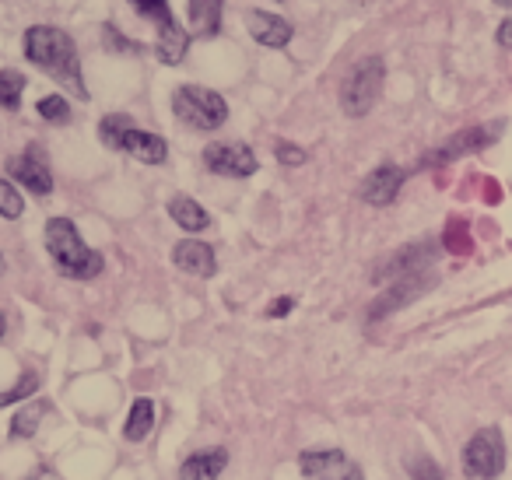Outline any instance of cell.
Wrapping results in <instances>:
<instances>
[{"label":"cell","instance_id":"6da1fadb","mask_svg":"<svg viewBox=\"0 0 512 480\" xmlns=\"http://www.w3.org/2000/svg\"><path fill=\"white\" fill-rule=\"evenodd\" d=\"M25 57L36 67H43L46 74L60 81L67 92H74L81 102L88 99L85 78H81V60H78V46L67 36L64 29H53V25H32L25 32Z\"/></svg>","mask_w":512,"mask_h":480},{"label":"cell","instance_id":"7a4b0ae2","mask_svg":"<svg viewBox=\"0 0 512 480\" xmlns=\"http://www.w3.org/2000/svg\"><path fill=\"white\" fill-rule=\"evenodd\" d=\"M46 249H50L60 274L74 277V281H92V277H99L102 267H106L102 253H95V249H88L85 242H81V235L71 218L46 221Z\"/></svg>","mask_w":512,"mask_h":480},{"label":"cell","instance_id":"3957f363","mask_svg":"<svg viewBox=\"0 0 512 480\" xmlns=\"http://www.w3.org/2000/svg\"><path fill=\"white\" fill-rule=\"evenodd\" d=\"M383 81H386V67L379 57H365L358 60L355 67L348 71L341 85V106L348 116H365L372 106L379 102V92H383Z\"/></svg>","mask_w":512,"mask_h":480},{"label":"cell","instance_id":"277c9868","mask_svg":"<svg viewBox=\"0 0 512 480\" xmlns=\"http://www.w3.org/2000/svg\"><path fill=\"white\" fill-rule=\"evenodd\" d=\"M172 113L193 130H218L228 120V102L218 92L200 85H183L172 95Z\"/></svg>","mask_w":512,"mask_h":480},{"label":"cell","instance_id":"5b68a950","mask_svg":"<svg viewBox=\"0 0 512 480\" xmlns=\"http://www.w3.org/2000/svg\"><path fill=\"white\" fill-rule=\"evenodd\" d=\"M463 470L470 480H495L505 470V442L498 428H481L463 449Z\"/></svg>","mask_w":512,"mask_h":480},{"label":"cell","instance_id":"8992f818","mask_svg":"<svg viewBox=\"0 0 512 480\" xmlns=\"http://www.w3.org/2000/svg\"><path fill=\"white\" fill-rule=\"evenodd\" d=\"M204 165L218 176H232V179H246L253 176L260 165H256L253 148L232 141V144H207L204 148Z\"/></svg>","mask_w":512,"mask_h":480},{"label":"cell","instance_id":"52a82bcc","mask_svg":"<svg viewBox=\"0 0 512 480\" xmlns=\"http://www.w3.org/2000/svg\"><path fill=\"white\" fill-rule=\"evenodd\" d=\"M8 172L18 179V183L25 186V190L39 193V197H46V193L53 190V172H50V162H46L43 148H25L22 155H15L8 162Z\"/></svg>","mask_w":512,"mask_h":480},{"label":"cell","instance_id":"ba28073f","mask_svg":"<svg viewBox=\"0 0 512 480\" xmlns=\"http://www.w3.org/2000/svg\"><path fill=\"white\" fill-rule=\"evenodd\" d=\"M302 473L313 480H365L362 477V466L351 463L344 452H306L302 456Z\"/></svg>","mask_w":512,"mask_h":480},{"label":"cell","instance_id":"9c48e42d","mask_svg":"<svg viewBox=\"0 0 512 480\" xmlns=\"http://www.w3.org/2000/svg\"><path fill=\"white\" fill-rule=\"evenodd\" d=\"M400 186H404V169L397 165H379L376 172H369L362 183V200L372 207H386L397 200Z\"/></svg>","mask_w":512,"mask_h":480},{"label":"cell","instance_id":"30bf717a","mask_svg":"<svg viewBox=\"0 0 512 480\" xmlns=\"http://www.w3.org/2000/svg\"><path fill=\"white\" fill-rule=\"evenodd\" d=\"M246 29H249V36L260 46H267V50H281V46L292 43V25H288L285 18L271 15V11H249Z\"/></svg>","mask_w":512,"mask_h":480},{"label":"cell","instance_id":"8fae6325","mask_svg":"<svg viewBox=\"0 0 512 480\" xmlns=\"http://www.w3.org/2000/svg\"><path fill=\"white\" fill-rule=\"evenodd\" d=\"M172 263H176L183 274H193V277H214L218 270V260H214V249L207 242H197V239H186L172 249Z\"/></svg>","mask_w":512,"mask_h":480},{"label":"cell","instance_id":"7c38bea8","mask_svg":"<svg viewBox=\"0 0 512 480\" xmlns=\"http://www.w3.org/2000/svg\"><path fill=\"white\" fill-rule=\"evenodd\" d=\"M498 137V127H470L463 134H456L453 141H446L439 151H435L428 162H449V158H460V155H470V151H481L488 148L491 141Z\"/></svg>","mask_w":512,"mask_h":480},{"label":"cell","instance_id":"4fadbf2b","mask_svg":"<svg viewBox=\"0 0 512 480\" xmlns=\"http://www.w3.org/2000/svg\"><path fill=\"white\" fill-rule=\"evenodd\" d=\"M120 151L134 155L137 162H144V165H162L165 158H169V144H165L162 137L148 134V130H137V127L127 130V137H123Z\"/></svg>","mask_w":512,"mask_h":480},{"label":"cell","instance_id":"5bb4252c","mask_svg":"<svg viewBox=\"0 0 512 480\" xmlns=\"http://www.w3.org/2000/svg\"><path fill=\"white\" fill-rule=\"evenodd\" d=\"M221 11H225V0H186V15H190L193 36H200V39L218 36Z\"/></svg>","mask_w":512,"mask_h":480},{"label":"cell","instance_id":"9a60e30c","mask_svg":"<svg viewBox=\"0 0 512 480\" xmlns=\"http://www.w3.org/2000/svg\"><path fill=\"white\" fill-rule=\"evenodd\" d=\"M228 466V452L225 449H204L193 452L183 466H179V477L183 480H218Z\"/></svg>","mask_w":512,"mask_h":480},{"label":"cell","instance_id":"2e32d148","mask_svg":"<svg viewBox=\"0 0 512 480\" xmlns=\"http://www.w3.org/2000/svg\"><path fill=\"white\" fill-rule=\"evenodd\" d=\"M432 253H435V249L428 246V242H418V246H407L404 253H397L390 263H383V267L376 270V281H386V277H400V274L411 277L414 270L421 267V263L432 260Z\"/></svg>","mask_w":512,"mask_h":480},{"label":"cell","instance_id":"e0dca14e","mask_svg":"<svg viewBox=\"0 0 512 480\" xmlns=\"http://www.w3.org/2000/svg\"><path fill=\"white\" fill-rule=\"evenodd\" d=\"M432 284V277H418V274H411L404 284H397L393 291H386L383 298H379L376 305H372V319H379V316H386V312H393V309H400L404 302H411L414 295H421V291Z\"/></svg>","mask_w":512,"mask_h":480},{"label":"cell","instance_id":"ac0fdd59","mask_svg":"<svg viewBox=\"0 0 512 480\" xmlns=\"http://www.w3.org/2000/svg\"><path fill=\"white\" fill-rule=\"evenodd\" d=\"M169 214L179 228H186V232H204V228L211 225V214H207L193 197H172Z\"/></svg>","mask_w":512,"mask_h":480},{"label":"cell","instance_id":"d6986e66","mask_svg":"<svg viewBox=\"0 0 512 480\" xmlns=\"http://www.w3.org/2000/svg\"><path fill=\"white\" fill-rule=\"evenodd\" d=\"M186 46H190V36H186V32L172 22V25H165V29H158L155 57L162 60V64L172 67V64H179V60L186 57Z\"/></svg>","mask_w":512,"mask_h":480},{"label":"cell","instance_id":"ffe728a7","mask_svg":"<svg viewBox=\"0 0 512 480\" xmlns=\"http://www.w3.org/2000/svg\"><path fill=\"white\" fill-rule=\"evenodd\" d=\"M151 424H155V403L151 400H137L134 407H130V417H127V431L123 435L130 438V442H141V438H148Z\"/></svg>","mask_w":512,"mask_h":480},{"label":"cell","instance_id":"44dd1931","mask_svg":"<svg viewBox=\"0 0 512 480\" xmlns=\"http://www.w3.org/2000/svg\"><path fill=\"white\" fill-rule=\"evenodd\" d=\"M46 410H50V403H46V400H32L29 407H25L22 414L15 417V424H11V435H15V438L36 435V424L46 417Z\"/></svg>","mask_w":512,"mask_h":480},{"label":"cell","instance_id":"7402d4cb","mask_svg":"<svg viewBox=\"0 0 512 480\" xmlns=\"http://www.w3.org/2000/svg\"><path fill=\"white\" fill-rule=\"evenodd\" d=\"M130 8H137V15L148 18L151 25H158V29H165V25H172L176 18H172V8L169 0H127Z\"/></svg>","mask_w":512,"mask_h":480},{"label":"cell","instance_id":"603a6c76","mask_svg":"<svg viewBox=\"0 0 512 480\" xmlns=\"http://www.w3.org/2000/svg\"><path fill=\"white\" fill-rule=\"evenodd\" d=\"M25 92V74L18 71H0V106L4 109H18Z\"/></svg>","mask_w":512,"mask_h":480},{"label":"cell","instance_id":"cb8c5ba5","mask_svg":"<svg viewBox=\"0 0 512 480\" xmlns=\"http://www.w3.org/2000/svg\"><path fill=\"white\" fill-rule=\"evenodd\" d=\"M134 127V123H130V116H106V120L99 123V137H102V144H106V148H116L120 151V144H123V137H127V130Z\"/></svg>","mask_w":512,"mask_h":480},{"label":"cell","instance_id":"d4e9b609","mask_svg":"<svg viewBox=\"0 0 512 480\" xmlns=\"http://www.w3.org/2000/svg\"><path fill=\"white\" fill-rule=\"evenodd\" d=\"M22 211H25V200H22V193L15 190V186L8 183V179H0V218H22Z\"/></svg>","mask_w":512,"mask_h":480},{"label":"cell","instance_id":"484cf974","mask_svg":"<svg viewBox=\"0 0 512 480\" xmlns=\"http://www.w3.org/2000/svg\"><path fill=\"white\" fill-rule=\"evenodd\" d=\"M39 116L50 123H71V106H67L64 95H46V99H39Z\"/></svg>","mask_w":512,"mask_h":480},{"label":"cell","instance_id":"4316f807","mask_svg":"<svg viewBox=\"0 0 512 480\" xmlns=\"http://www.w3.org/2000/svg\"><path fill=\"white\" fill-rule=\"evenodd\" d=\"M36 389H39V375H22L11 389H0V407H11V403H18V400H29Z\"/></svg>","mask_w":512,"mask_h":480},{"label":"cell","instance_id":"83f0119b","mask_svg":"<svg viewBox=\"0 0 512 480\" xmlns=\"http://www.w3.org/2000/svg\"><path fill=\"white\" fill-rule=\"evenodd\" d=\"M407 473H411L414 480H442V466L432 463L428 456L407 459Z\"/></svg>","mask_w":512,"mask_h":480},{"label":"cell","instance_id":"f1b7e54d","mask_svg":"<svg viewBox=\"0 0 512 480\" xmlns=\"http://www.w3.org/2000/svg\"><path fill=\"white\" fill-rule=\"evenodd\" d=\"M274 155H278L285 165H302V162H306V151L295 148V144H288V141H278V144H274Z\"/></svg>","mask_w":512,"mask_h":480},{"label":"cell","instance_id":"f546056e","mask_svg":"<svg viewBox=\"0 0 512 480\" xmlns=\"http://www.w3.org/2000/svg\"><path fill=\"white\" fill-rule=\"evenodd\" d=\"M498 46H505V50H512V18H505L502 29H498Z\"/></svg>","mask_w":512,"mask_h":480},{"label":"cell","instance_id":"4dcf8cb0","mask_svg":"<svg viewBox=\"0 0 512 480\" xmlns=\"http://www.w3.org/2000/svg\"><path fill=\"white\" fill-rule=\"evenodd\" d=\"M292 298H281V302H274L271 305V309H267V316H274V319H278V316H285V312H292Z\"/></svg>","mask_w":512,"mask_h":480},{"label":"cell","instance_id":"1f68e13d","mask_svg":"<svg viewBox=\"0 0 512 480\" xmlns=\"http://www.w3.org/2000/svg\"><path fill=\"white\" fill-rule=\"evenodd\" d=\"M495 4H502V8H512V0H495Z\"/></svg>","mask_w":512,"mask_h":480},{"label":"cell","instance_id":"d6a6232c","mask_svg":"<svg viewBox=\"0 0 512 480\" xmlns=\"http://www.w3.org/2000/svg\"><path fill=\"white\" fill-rule=\"evenodd\" d=\"M0 333H4V316H0Z\"/></svg>","mask_w":512,"mask_h":480},{"label":"cell","instance_id":"836d02e7","mask_svg":"<svg viewBox=\"0 0 512 480\" xmlns=\"http://www.w3.org/2000/svg\"><path fill=\"white\" fill-rule=\"evenodd\" d=\"M0 267H4V260H0Z\"/></svg>","mask_w":512,"mask_h":480}]
</instances>
